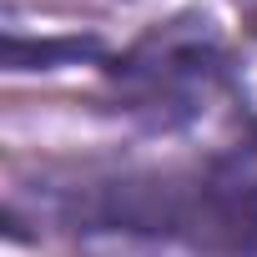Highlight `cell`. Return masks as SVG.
<instances>
[{
	"instance_id": "6da1fadb",
	"label": "cell",
	"mask_w": 257,
	"mask_h": 257,
	"mask_svg": "<svg viewBox=\"0 0 257 257\" xmlns=\"http://www.w3.org/2000/svg\"><path fill=\"white\" fill-rule=\"evenodd\" d=\"M96 51L91 41H21V36H6V66L11 71H36V66H56V61H71V56H86Z\"/></svg>"
}]
</instances>
